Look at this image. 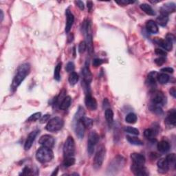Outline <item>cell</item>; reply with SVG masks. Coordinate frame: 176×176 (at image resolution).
I'll use <instances>...</instances> for the list:
<instances>
[{
    "label": "cell",
    "mask_w": 176,
    "mask_h": 176,
    "mask_svg": "<svg viewBox=\"0 0 176 176\" xmlns=\"http://www.w3.org/2000/svg\"><path fill=\"white\" fill-rule=\"evenodd\" d=\"M158 74V73L156 71H153L150 72L147 76L146 83H147L148 86H154V85H156Z\"/></svg>",
    "instance_id": "obj_21"
},
{
    "label": "cell",
    "mask_w": 176,
    "mask_h": 176,
    "mask_svg": "<svg viewBox=\"0 0 176 176\" xmlns=\"http://www.w3.org/2000/svg\"><path fill=\"white\" fill-rule=\"evenodd\" d=\"M175 4L173 2H168L164 4L160 8V14L169 16L170 13H174L175 11Z\"/></svg>",
    "instance_id": "obj_14"
},
{
    "label": "cell",
    "mask_w": 176,
    "mask_h": 176,
    "mask_svg": "<svg viewBox=\"0 0 176 176\" xmlns=\"http://www.w3.org/2000/svg\"><path fill=\"white\" fill-rule=\"evenodd\" d=\"M137 116L134 113H129L125 117V121L129 124H134L137 121Z\"/></svg>",
    "instance_id": "obj_35"
},
{
    "label": "cell",
    "mask_w": 176,
    "mask_h": 176,
    "mask_svg": "<svg viewBox=\"0 0 176 176\" xmlns=\"http://www.w3.org/2000/svg\"><path fill=\"white\" fill-rule=\"evenodd\" d=\"M58 170H59V167H57L56 168V169H55L54 170V172L52 173V175H57V173H58Z\"/></svg>",
    "instance_id": "obj_53"
},
{
    "label": "cell",
    "mask_w": 176,
    "mask_h": 176,
    "mask_svg": "<svg viewBox=\"0 0 176 176\" xmlns=\"http://www.w3.org/2000/svg\"><path fill=\"white\" fill-rule=\"evenodd\" d=\"M151 101L153 104L155 105H163L166 101V96L161 91L154 90L151 94Z\"/></svg>",
    "instance_id": "obj_8"
},
{
    "label": "cell",
    "mask_w": 176,
    "mask_h": 176,
    "mask_svg": "<svg viewBox=\"0 0 176 176\" xmlns=\"http://www.w3.org/2000/svg\"><path fill=\"white\" fill-rule=\"evenodd\" d=\"M86 44L88 52H89L90 54H92L94 52V45H93L92 35L91 33H88L86 35Z\"/></svg>",
    "instance_id": "obj_25"
},
{
    "label": "cell",
    "mask_w": 176,
    "mask_h": 176,
    "mask_svg": "<svg viewBox=\"0 0 176 176\" xmlns=\"http://www.w3.org/2000/svg\"><path fill=\"white\" fill-rule=\"evenodd\" d=\"M170 147V146L169 142L167 140H162V141L159 142L158 143V145H157V148H158V151L162 153L167 152L168 151H169Z\"/></svg>",
    "instance_id": "obj_22"
},
{
    "label": "cell",
    "mask_w": 176,
    "mask_h": 176,
    "mask_svg": "<svg viewBox=\"0 0 176 176\" xmlns=\"http://www.w3.org/2000/svg\"><path fill=\"white\" fill-rule=\"evenodd\" d=\"M41 117V112H37L33 114L32 115L27 119V122H36V121L39 120Z\"/></svg>",
    "instance_id": "obj_39"
},
{
    "label": "cell",
    "mask_w": 176,
    "mask_h": 176,
    "mask_svg": "<svg viewBox=\"0 0 176 176\" xmlns=\"http://www.w3.org/2000/svg\"><path fill=\"white\" fill-rule=\"evenodd\" d=\"M85 104L87 108L92 110V111H94V110L97 109V101H96L94 98L92 97L90 93L86 94L85 98Z\"/></svg>",
    "instance_id": "obj_12"
},
{
    "label": "cell",
    "mask_w": 176,
    "mask_h": 176,
    "mask_svg": "<svg viewBox=\"0 0 176 176\" xmlns=\"http://www.w3.org/2000/svg\"><path fill=\"white\" fill-rule=\"evenodd\" d=\"M126 138H127V141L131 145H137V146L143 145V142H142V140H140L138 138H137V137L127 136Z\"/></svg>",
    "instance_id": "obj_29"
},
{
    "label": "cell",
    "mask_w": 176,
    "mask_h": 176,
    "mask_svg": "<svg viewBox=\"0 0 176 176\" xmlns=\"http://www.w3.org/2000/svg\"><path fill=\"white\" fill-rule=\"evenodd\" d=\"M158 168V171L160 173H166L169 170V164L168 163L166 158H162L159 160L157 163Z\"/></svg>",
    "instance_id": "obj_18"
},
{
    "label": "cell",
    "mask_w": 176,
    "mask_h": 176,
    "mask_svg": "<svg viewBox=\"0 0 176 176\" xmlns=\"http://www.w3.org/2000/svg\"><path fill=\"white\" fill-rule=\"evenodd\" d=\"M130 158L131 159L132 164L144 165L145 163V157L140 153H131Z\"/></svg>",
    "instance_id": "obj_16"
},
{
    "label": "cell",
    "mask_w": 176,
    "mask_h": 176,
    "mask_svg": "<svg viewBox=\"0 0 176 176\" xmlns=\"http://www.w3.org/2000/svg\"><path fill=\"white\" fill-rule=\"evenodd\" d=\"M75 4H76L77 6H78L80 9L81 10H84V4H83V2H82V1H76L75 2Z\"/></svg>",
    "instance_id": "obj_49"
},
{
    "label": "cell",
    "mask_w": 176,
    "mask_h": 176,
    "mask_svg": "<svg viewBox=\"0 0 176 176\" xmlns=\"http://www.w3.org/2000/svg\"><path fill=\"white\" fill-rule=\"evenodd\" d=\"M81 74L82 77H83V82L90 85L92 81V74L87 65H85L83 68L82 69Z\"/></svg>",
    "instance_id": "obj_15"
},
{
    "label": "cell",
    "mask_w": 176,
    "mask_h": 176,
    "mask_svg": "<svg viewBox=\"0 0 176 176\" xmlns=\"http://www.w3.org/2000/svg\"><path fill=\"white\" fill-rule=\"evenodd\" d=\"M30 72V65L28 63H25L19 65L17 68L15 76L13 79L12 84L10 86V90L13 92H15L18 87L24 81L26 77L28 75Z\"/></svg>",
    "instance_id": "obj_1"
},
{
    "label": "cell",
    "mask_w": 176,
    "mask_h": 176,
    "mask_svg": "<svg viewBox=\"0 0 176 176\" xmlns=\"http://www.w3.org/2000/svg\"><path fill=\"white\" fill-rule=\"evenodd\" d=\"M157 79L160 84H166L169 81L170 77L166 73H161L158 74Z\"/></svg>",
    "instance_id": "obj_30"
},
{
    "label": "cell",
    "mask_w": 176,
    "mask_h": 176,
    "mask_svg": "<svg viewBox=\"0 0 176 176\" xmlns=\"http://www.w3.org/2000/svg\"><path fill=\"white\" fill-rule=\"evenodd\" d=\"M155 52H156V54L157 55H159L160 57H165L167 55V52L164 50H162V49H159V48H156V50H155Z\"/></svg>",
    "instance_id": "obj_44"
},
{
    "label": "cell",
    "mask_w": 176,
    "mask_h": 176,
    "mask_svg": "<svg viewBox=\"0 0 176 176\" xmlns=\"http://www.w3.org/2000/svg\"><path fill=\"white\" fill-rule=\"evenodd\" d=\"M140 9H141L142 11L147 14L148 15H151V16H154L156 15L155 11L153 10V9L151 8V6H149L147 4H142L140 6Z\"/></svg>",
    "instance_id": "obj_26"
},
{
    "label": "cell",
    "mask_w": 176,
    "mask_h": 176,
    "mask_svg": "<svg viewBox=\"0 0 176 176\" xmlns=\"http://www.w3.org/2000/svg\"><path fill=\"white\" fill-rule=\"evenodd\" d=\"M0 13H1V21H2L3 19H4V13H3V10H0Z\"/></svg>",
    "instance_id": "obj_54"
},
{
    "label": "cell",
    "mask_w": 176,
    "mask_h": 176,
    "mask_svg": "<svg viewBox=\"0 0 176 176\" xmlns=\"http://www.w3.org/2000/svg\"><path fill=\"white\" fill-rule=\"evenodd\" d=\"M105 147L104 146H101V147L98 148V151H96L94 158L93 166L94 167V169H98L102 167L104 161L105 156Z\"/></svg>",
    "instance_id": "obj_6"
},
{
    "label": "cell",
    "mask_w": 176,
    "mask_h": 176,
    "mask_svg": "<svg viewBox=\"0 0 176 176\" xmlns=\"http://www.w3.org/2000/svg\"><path fill=\"white\" fill-rule=\"evenodd\" d=\"M75 158L74 157H67V158H65L63 162V165L65 167L68 168L70 167L71 166H73V165L75 164Z\"/></svg>",
    "instance_id": "obj_34"
},
{
    "label": "cell",
    "mask_w": 176,
    "mask_h": 176,
    "mask_svg": "<svg viewBox=\"0 0 176 176\" xmlns=\"http://www.w3.org/2000/svg\"><path fill=\"white\" fill-rule=\"evenodd\" d=\"M20 175H34V173H33V170L30 169L28 167H26L24 168L23 170Z\"/></svg>",
    "instance_id": "obj_41"
},
{
    "label": "cell",
    "mask_w": 176,
    "mask_h": 176,
    "mask_svg": "<svg viewBox=\"0 0 176 176\" xmlns=\"http://www.w3.org/2000/svg\"><path fill=\"white\" fill-rule=\"evenodd\" d=\"M166 159L169 164V167H173L175 166V162H176V156L175 153H170L167 155L166 157Z\"/></svg>",
    "instance_id": "obj_37"
},
{
    "label": "cell",
    "mask_w": 176,
    "mask_h": 176,
    "mask_svg": "<svg viewBox=\"0 0 176 176\" xmlns=\"http://www.w3.org/2000/svg\"><path fill=\"white\" fill-rule=\"evenodd\" d=\"M73 40H74V35L73 34H70V35L68 36V43L72 42Z\"/></svg>",
    "instance_id": "obj_52"
},
{
    "label": "cell",
    "mask_w": 176,
    "mask_h": 176,
    "mask_svg": "<svg viewBox=\"0 0 176 176\" xmlns=\"http://www.w3.org/2000/svg\"><path fill=\"white\" fill-rule=\"evenodd\" d=\"M124 131L126 133H128V134H130L132 135H135V136H138L139 135V130L136 128H134V127H125V128H124Z\"/></svg>",
    "instance_id": "obj_38"
},
{
    "label": "cell",
    "mask_w": 176,
    "mask_h": 176,
    "mask_svg": "<svg viewBox=\"0 0 176 176\" xmlns=\"http://www.w3.org/2000/svg\"><path fill=\"white\" fill-rule=\"evenodd\" d=\"M154 61H155V63L158 65H163L165 62H166V59H165V57H160L159 58H157V59H156Z\"/></svg>",
    "instance_id": "obj_43"
},
{
    "label": "cell",
    "mask_w": 176,
    "mask_h": 176,
    "mask_svg": "<svg viewBox=\"0 0 176 176\" xmlns=\"http://www.w3.org/2000/svg\"><path fill=\"white\" fill-rule=\"evenodd\" d=\"M64 125V121L60 117H54L50 120L47 123L46 130L50 132H56L60 131Z\"/></svg>",
    "instance_id": "obj_4"
},
{
    "label": "cell",
    "mask_w": 176,
    "mask_h": 176,
    "mask_svg": "<svg viewBox=\"0 0 176 176\" xmlns=\"http://www.w3.org/2000/svg\"><path fill=\"white\" fill-rule=\"evenodd\" d=\"M117 3V4H120V5H127L129 4H133L134 3V1H128V0H123V1H120V2H116Z\"/></svg>",
    "instance_id": "obj_48"
},
{
    "label": "cell",
    "mask_w": 176,
    "mask_h": 176,
    "mask_svg": "<svg viewBox=\"0 0 176 176\" xmlns=\"http://www.w3.org/2000/svg\"><path fill=\"white\" fill-rule=\"evenodd\" d=\"M74 64L73 62H69L68 63V64L66 65L65 66V70L66 71L68 72H73L74 70Z\"/></svg>",
    "instance_id": "obj_42"
},
{
    "label": "cell",
    "mask_w": 176,
    "mask_h": 176,
    "mask_svg": "<svg viewBox=\"0 0 176 176\" xmlns=\"http://www.w3.org/2000/svg\"><path fill=\"white\" fill-rule=\"evenodd\" d=\"M175 39L174 35L169 33L166 36L165 39H162L161 38H155L153 39V41L156 43L158 44V46L162 47V48L165 50L171 51L173 49V43Z\"/></svg>",
    "instance_id": "obj_3"
},
{
    "label": "cell",
    "mask_w": 176,
    "mask_h": 176,
    "mask_svg": "<svg viewBox=\"0 0 176 176\" xmlns=\"http://www.w3.org/2000/svg\"><path fill=\"white\" fill-rule=\"evenodd\" d=\"M87 8H88V10L90 11L91 10H92V8H93V3H92V2H90V1L87 2Z\"/></svg>",
    "instance_id": "obj_51"
},
{
    "label": "cell",
    "mask_w": 176,
    "mask_h": 176,
    "mask_svg": "<svg viewBox=\"0 0 176 176\" xmlns=\"http://www.w3.org/2000/svg\"><path fill=\"white\" fill-rule=\"evenodd\" d=\"M72 103V98L70 96H67L63 99L59 105V109L61 110H66L69 108Z\"/></svg>",
    "instance_id": "obj_24"
},
{
    "label": "cell",
    "mask_w": 176,
    "mask_h": 176,
    "mask_svg": "<svg viewBox=\"0 0 176 176\" xmlns=\"http://www.w3.org/2000/svg\"><path fill=\"white\" fill-rule=\"evenodd\" d=\"M161 72H162L163 73L165 72H167V73H170L172 74L173 73V72H174V70L172 68H170V67H168V68H162L161 69Z\"/></svg>",
    "instance_id": "obj_47"
},
{
    "label": "cell",
    "mask_w": 176,
    "mask_h": 176,
    "mask_svg": "<svg viewBox=\"0 0 176 176\" xmlns=\"http://www.w3.org/2000/svg\"><path fill=\"white\" fill-rule=\"evenodd\" d=\"M165 123L167 125L175 126L176 123V112L175 109H170V111L168 112L167 116L165 119Z\"/></svg>",
    "instance_id": "obj_20"
},
{
    "label": "cell",
    "mask_w": 176,
    "mask_h": 176,
    "mask_svg": "<svg viewBox=\"0 0 176 176\" xmlns=\"http://www.w3.org/2000/svg\"><path fill=\"white\" fill-rule=\"evenodd\" d=\"M50 117V114H46L43 116H41L40 118V123L43 124L44 123L47 122V121H49Z\"/></svg>",
    "instance_id": "obj_46"
},
{
    "label": "cell",
    "mask_w": 176,
    "mask_h": 176,
    "mask_svg": "<svg viewBox=\"0 0 176 176\" xmlns=\"http://www.w3.org/2000/svg\"><path fill=\"white\" fill-rule=\"evenodd\" d=\"M39 134V130H35L32 131V132H30L28 136L27 139L26 140V142H25L24 145V149L26 151H28L33 145V142H35V140L37 138V135Z\"/></svg>",
    "instance_id": "obj_10"
},
{
    "label": "cell",
    "mask_w": 176,
    "mask_h": 176,
    "mask_svg": "<svg viewBox=\"0 0 176 176\" xmlns=\"http://www.w3.org/2000/svg\"><path fill=\"white\" fill-rule=\"evenodd\" d=\"M79 80V76L78 75V74L75 72H72L70 76H69V79H68V81L69 82H70V84L71 85H76L77 82H78Z\"/></svg>",
    "instance_id": "obj_31"
},
{
    "label": "cell",
    "mask_w": 176,
    "mask_h": 176,
    "mask_svg": "<svg viewBox=\"0 0 176 176\" xmlns=\"http://www.w3.org/2000/svg\"><path fill=\"white\" fill-rule=\"evenodd\" d=\"M54 158V153L50 148L42 147L38 148L36 153V158L41 163L50 162Z\"/></svg>",
    "instance_id": "obj_2"
},
{
    "label": "cell",
    "mask_w": 176,
    "mask_h": 176,
    "mask_svg": "<svg viewBox=\"0 0 176 176\" xmlns=\"http://www.w3.org/2000/svg\"><path fill=\"white\" fill-rule=\"evenodd\" d=\"M99 141V136L95 131H91L87 139V153L92 156L94 151L96 145Z\"/></svg>",
    "instance_id": "obj_7"
},
{
    "label": "cell",
    "mask_w": 176,
    "mask_h": 176,
    "mask_svg": "<svg viewBox=\"0 0 176 176\" xmlns=\"http://www.w3.org/2000/svg\"><path fill=\"white\" fill-rule=\"evenodd\" d=\"M149 109L151 112L154 114H156L157 115H162L163 114V111H162V109L161 108V107L158 105H155L152 104L149 107Z\"/></svg>",
    "instance_id": "obj_36"
},
{
    "label": "cell",
    "mask_w": 176,
    "mask_h": 176,
    "mask_svg": "<svg viewBox=\"0 0 176 176\" xmlns=\"http://www.w3.org/2000/svg\"><path fill=\"white\" fill-rule=\"evenodd\" d=\"M38 143L42 147H46L52 148L54 145V138L50 135H43L38 140Z\"/></svg>",
    "instance_id": "obj_9"
},
{
    "label": "cell",
    "mask_w": 176,
    "mask_h": 176,
    "mask_svg": "<svg viewBox=\"0 0 176 176\" xmlns=\"http://www.w3.org/2000/svg\"><path fill=\"white\" fill-rule=\"evenodd\" d=\"M61 67H62V63H59L54 68V78L55 80H57V81H60L61 79Z\"/></svg>",
    "instance_id": "obj_33"
},
{
    "label": "cell",
    "mask_w": 176,
    "mask_h": 176,
    "mask_svg": "<svg viewBox=\"0 0 176 176\" xmlns=\"http://www.w3.org/2000/svg\"><path fill=\"white\" fill-rule=\"evenodd\" d=\"M73 123L74 124V130H75L76 136H78L79 139L83 138L85 127L81 122V120H73Z\"/></svg>",
    "instance_id": "obj_13"
},
{
    "label": "cell",
    "mask_w": 176,
    "mask_h": 176,
    "mask_svg": "<svg viewBox=\"0 0 176 176\" xmlns=\"http://www.w3.org/2000/svg\"><path fill=\"white\" fill-rule=\"evenodd\" d=\"M105 117L109 127H111L114 122V112H113L112 109H106L105 112Z\"/></svg>",
    "instance_id": "obj_23"
},
{
    "label": "cell",
    "mask_w": 176,
    "mask_h": 176,
    "mask_svg": "<svg viewBox=\"0 0 176 176\" xmlns=\"http://www.w3.org/2000/svg\"><path fill=\"white\" fill-rule=\"evenodd\" d=\"M131 170L135 175L147 176L148 175L147 169L144 167V165L132 164L131 167Z\"/></svg>",
    "instance_id": "obj_11"
},
{
    "label": "cell",
    "mask_w": 176,
    "mask_h": 176,
    "mask_svg": "<svg viewBox=\"0 0 176 176\" xmlns=\"http://www.w3.org/2000/svg\"><path fill=\"white\" fill-rule=\"evenodd\" d=\"M81 120L82 123V124H83V125L85 126V129L86 128L90 129V128H92V127L93 126V120L92 119V118L86 117L84 116L81 118Z\"/></svg>",
    "instance_id": "obj_32"
},
{
    "label": "cell",
    "mask_w": 176,
    "mask_h": 176,
    "mask_svg": "<svg viewBox=\"0 0 176 176\" xmlns=\"http://www.w3.org/2000/svg\"><path fill=\"white\" fill-rule=\"evenodd\" d=\"M169 92H170V94L171 95L173 98L176 97V91H175V87L170 88V90H169Z\"/></svg>",
    "instance_id": "obj_50"
},
{
    "label": "cell",
    "mask_w": 176,
    "mask_h": 176,
    "mask_svg": "<svg viewBox=\"0 0 176 176\" xmlns=\"http://www.w3.org/2000/svg\"><path fill=\"white\" fill-rule=\"evenodd\" d=\"M156 21L157 22H158V24L160 25V26H163V27L166 26L168 21H169V16L162 15V14H160V15L157 17Z\"/></svg>",
    "instance_id": "obj_28"
},
{
    "label": "cell",
    "mask_w": 176,
    "mask_h": 176,
    "mask_svg": "<svg viewBox=\"0 0 176 176\" xmlns=\"http://www.w3.org/2000/svg\"><path fill=\"white\" fill-rule=\"evenodd\" d=\"M63 155L64 158L72 157L75 153V142L72 136H69L63 145Z\"/></svg>",
    "instance_id": "obj_5"
},
{
    "label": "cell",
    "mask_w": 176,
    "mask_h": 176,
    "mask_svg": "<svg viewBox=\"0 0 176 176\" xmlns=\"http://www.w3.org/2000/svg\"><path fill=\"white\" fill-rule=\"evenodd\" d=\"M157 134H158V131L152 128L145 129L144 131V136L148 140H153Z\"/></svg>",
    "instance_id": "obj_27"
},
{
    "label": "cell",
    "mask_w": 176,
    "mask_h": 176,
    "mask_svg": "<svg viewBox=\"0 0 176 176\" xmlns=\"http://www.w3.org/2000/svg\"><path fill=\"white\" fill-rule=\"evenodd\" d=\"M66 16H67V21H66V25H65V32L68 33L70 31V30L72 27V25L74 24V16L73 14L70 12V10L69 9L66 10L65 12Z\"/></svg>",
    "instance_id": "obj_17"
},
{
    "label": "cell",
    "mask_w": 176,
    "mask_h": 176,
    "mask_svg": "<svg viewBox=\"0 0 176 176\" xmlns=\"http://www.w3.org/2000/svg\"><path fill=\"white\" fill-rule=\"evenodd\" d=\"M105 62V60L101 59H95L93 61V66H94L95 68H97L98 66H100L101 65L103 64Z\"/></svg>",
    "instance_id": "obj_45"
},
{
    "label": "cell",
    "mask_w": 176,
    "mask_h": 176,
    "mask_svg": "<svg viewBox=\"0 0 176 176\" xmlns=\"http://www.w3.org/2000/svg\"><path fill=\"white\" fill-rule=\"evenodd\" d=\"M86 48H87L86 42H85V41H81V42L80 43L79 45V52L80 54L84 53L85 51L86 50Z\"/></svg>",
    "instance_id": "obj_40"
},
{
    "label": "cell",
    "mask_w": 176,
    "mask_h": 176,
    "mask_svg": "<svg viewBox=\"0 0 176 176\" xmlns=\"http://www.w3.org/2000/svg\"><path fill=\"white\" fill-rule=\"evenodd\" d=\"M146 29L150 34H157L158 32V26L155 21L153 20H148L146 23Z\"/></svg>",
    "instance_id": "obj_19"
}]
</instances>
